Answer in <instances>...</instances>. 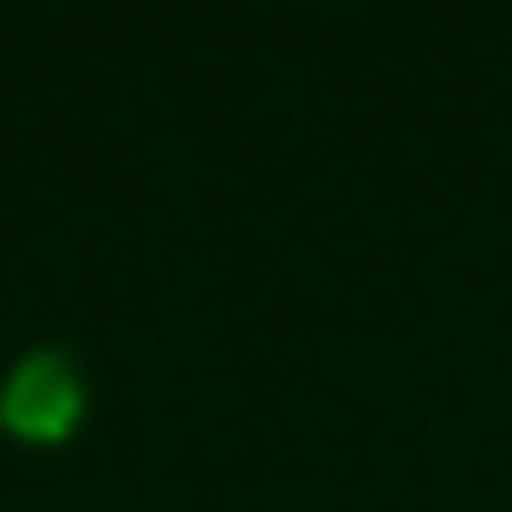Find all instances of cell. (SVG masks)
I'll use <instances>...</instances> for the list:
<instances>
[{"mask_svg":"<svg viewBox=\"0 0 512 512\" xmlns=\"http://www.w3.org/2000/svg\"><path fill=\"white\" fill-rule=\"evenodd\" d=\"M85 415V376H78V357L59 344H39L13 363L7 389H0V422L20 441H65Z\"/></svg>","mask_w":512,"mask_h":512,"instance_id":"1","label":"cell"}]
</instances>
